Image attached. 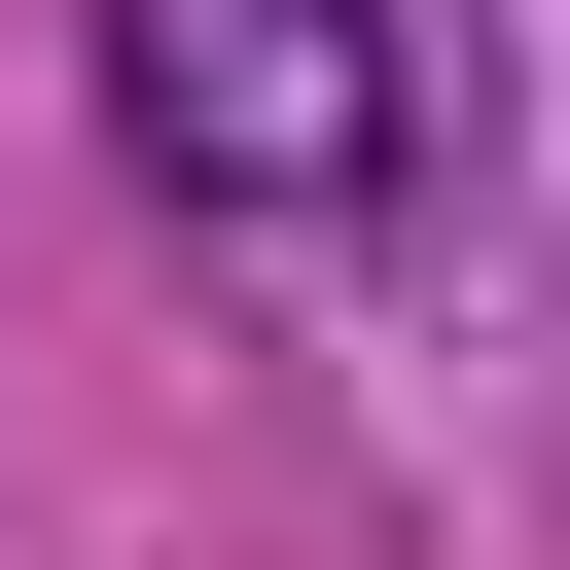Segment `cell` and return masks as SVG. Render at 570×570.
Segmentation results:
<instances>
[{
    "label": "cell",
    "mask_w": 570,
    "mask_h": 570,
    "mask_svg": "<svg viewBox=\"0 0 570 570\" xmlns=\"http://www.w3.org/2000/svg\"><path fill=\"white\" fill-rule=\"evenodd\" d=\"M107 142L214 249H392L428 214V0H107Z\"/></svg>",
    "instance_id": "cell-1"
}]
</instances>
